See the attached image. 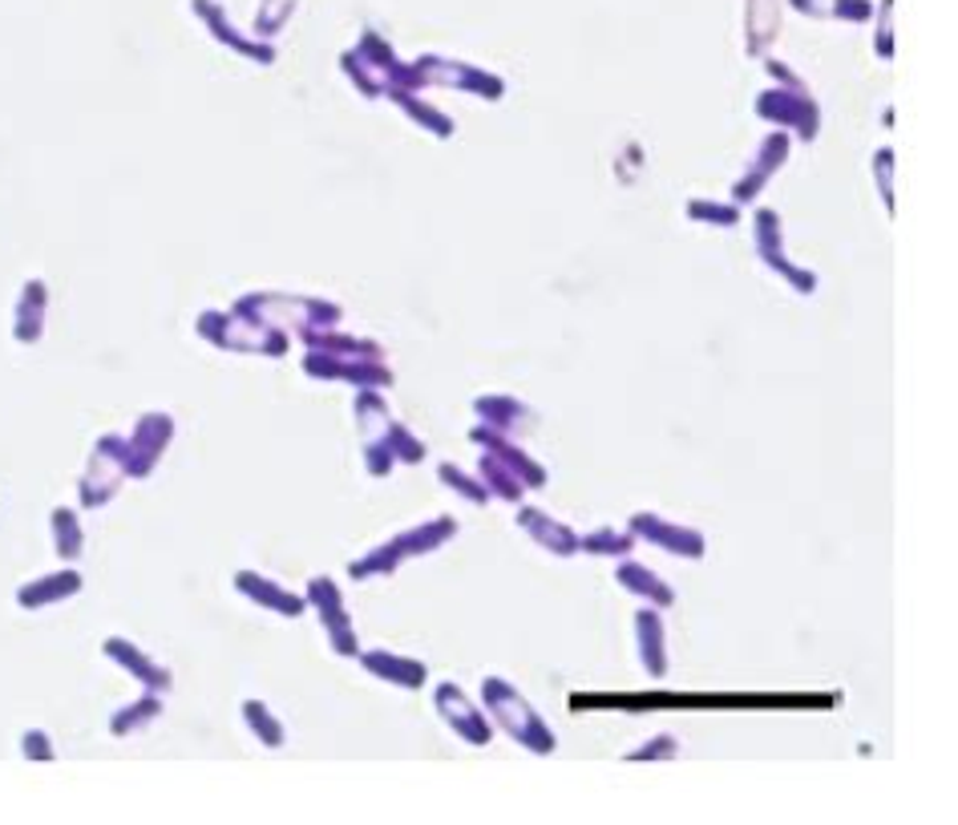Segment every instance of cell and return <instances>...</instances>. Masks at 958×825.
Segmentation results:
<instances>
[{"label": "cell", "mask_w": 958, "mask_h": 825, "mask_svg": "<svg viewBox=\"0 0 958 825\" xmlns=\"http://www.w3.org/2000/svg\"><path fill=\"white\" fill-rule=\"evenodd\" d=\"M482 704H486L489 721L514 740V745H522L526 752H535V757H550V752L559 749V737H554V728L535 713V704L526 701L522 692L510 684V680H502V675H486L482 680Z\"/></svg>", "instance_id": "obj_1"}, {"label": "cell", "mask_w": 958, "mask_h": 825, "mask_svg": "<svg viewBox=\"0 0 958 825\" xmlns=\"http://www.w3.org/2000/svg\"><path fill=\"white\" fill-rule=\"evenodd\" d=\"M458 535V522L453 518H445V514H437V518H429V522L421 526H409L405 535H397L393 542H385V547H376L368 550L361 563H352V579H373V575H393L405 559H417V554H433L437 547H445L449 538Z\"/></svg>", "instance_id": "obj_2"}, {"label": "cell", "mask_w": 958, "mask_h": 825, "mask_svg": "<svg viewBox=\"0 0 958 825\" xmlns=\"http://www.w3.org/2000/svg\"><path fill=\"white\" fill-rule=\"evenodd\" d=\"M769 74L781 77L789 89H769V94H760L757 101V113L764 122H777V125H796V134L801 138H817V101L813 94L801 81H796L781 62H769Z\"/></svg>", "instance_id": "obj_3"}, {"label": "cell", "mask_w": 958, "mask_h": 825, "mask_svg": "<svg viewBox=\"0 0 958 825\" xmlns=\"http://www.w3.org/2000/svg\"><path fill=\"white\" fill-rule=\"evenodd\" d=\"M627 530L639 542H648L651 550H663V554H675V559H687V563H700L708 554V538L700 535L696 526H680L656 510H635L627 518Z\"/></svg>", "instance_id": "obj_4"}, {"label": "cell", "mask_w": 958, "mask_h": 825, "mask_svg": "<svg viewBox=\"0 0 958 825\" xmlns=\"http://www.w3.org/2000/svg\"><path fill=\"white\" fill-rule=\"evenodd\" d=\"M433 704H437V713H441V721H445L453 733H458L465 745H473V749H486L489 740H494V721H489L477 704L461 692L458 684H441L433 692Z\"/></svg>", "instance_id": "obj_5"}, {"label": "cell", "mask_w": 958, "mask_h": 825, "mask_svg": "<svg viewBox=\"0 0 958 825\" xmlns=\"http://www.w3.org/2000/svg\"><path fill=\"white\" fill-rule=\"evenodd\" d=\"M514 522H518V530H526V538H530L535 547H542L547 554H554V559H574V554H579V535H574L566 522H559L554 514L518 502V518H514Z\"/></svg>", "instance_id": "obj_6"}, {"label": "cell", "mask_w": 958, "mask_h": 825, "mask_svg": "<svg viewBox=\"0 0 958 825\" xmlns=\"http://www.w3.org/2000/svg\"><path fill=\"white\" fill-rule=\"evenodd\" d=\"M308 600L316 603L320 624H324L328 636H332V648H337L340 656H356V636H352V624H349V615H344V600H340L337 583H332V579H311Z\"/></svg>", "instance_id": "obj_7"}, {"label": "cell", "mask_w": 958, "mask_h": 825, "mask_svg": "<svg viewBox=\"0 0 958 825\" xmlns=\"http://www.w3.org/2000/svg\"><path fill=\"white\" fill-rule=\"evenodd\" d=\"M473 441L482 446V450L489 453V458H498L506 470H514L518 474V482H522L526 490H542L547 486V470L530 458V453H522V446H514L506 433H498V429H486V426H477L473 429Z\"/></svg>", "instance_id": "obj_8"}, {"label": "cell", "mask_w": 958, "mask_h": 825, "mask_svg": "<svg viewBox=\"0 0 958 825\" xmlns=\"http://www.w3.org/2000/svg\"><path fill=\"white\" fill-rule=\"evenodd\" d=\"M635 648H639V663L651 680L668 675V631H663L660 607L643 603V612H635Z\"/></svg>", "instance_id": "obj_9"}, {"label": "cell", "mask_w": 958, "mask_h": 825, "mask_svg": "<svg viewBox=\"0 0 958 825\" xmlns=\"http://www.w3.org/2000/svg\"><path fill=\"white\" fill-rule=\"evenodd\" d=\"M615 583H619L627 595H635V600H643L648 607H660V612H668V607H675V591L663 583L651 566L643 563H635V559H623L619 566H615Z\"/></svg>", "instance_id": "obj_10"}, {"label": "cell", "mask_w": 958, "mask_h": 825, "mask_svg": "<svg viewBox=\"0 0 958 825\" xmlns=\"http://www.w3.org/2000/svg\"><path fill=\"white\" fill-rule=\"evenodd\" d=\"M757 248H760V255H764V263H769V267H781L784 279H793L801 292H813V284H817V279H813L810 272H801V267H793V263L784 260V251H781V219H777L772 211L757 215Z\"/></svg>", "instance_id": "obj_11"}, {"label": "cell", "mask_w": 958, "mask_h": 825, "mask_svg": "<svg viewBox=\"0 0 958 825\" xmlns=\"http://www.w3.org/2000/svg\"><path fill=\"white\" fill-rule=\"evenodd\" d=\"M235 587L243 591L251 603H260V607H267V612H275V615H287V619H296V615L304 612V600H299V595L284 591L279 583H272V579L255 575V571H239Z\"/></svg>", "instance_id": "obj_12"}, {"label": "cell", "mask_w": 958, "mask_h": 825, "mask_svg": "<svg viewBox=\"0 0 958 825\" xmlns=\"http://www.w3.org/2000/svg\"><path fill=\"white\" fill-rule=\"evenodd\" d=\"M106 656H110L113 663H122L125 672H134L137 680H142L146 688H154V692H166V688H170V672L158 668V663L150 660L142 648H134L130 639H118V636L106 639Z\"/></svg>", "instance_id": "obj_13"}, {"label": "cell", "mask_w": 958, "mask_h": 825, "mask_svg": "<svg viewBox=\"0 0 958 825\" xmlns=\"http://www.w3.org/2000/svg\"><path fill=\"white\" fill-rule=\"evenodd\" d=\"M361 663L373 675H381V680H388V684H397V688H421L425 680H429V668H425L421 660L393 656V651H364Z\"/></svg>", "instance_id": "obj_14"}, {"label": "cell", "mask_w": 958, "mask_h": 825, "mask_svg": "<svg viewBox=\"0 0 958 825\" xmlns=\"http://www.w3.org/2000/svg\"><path fill=\"white\" fill-rule=\"evenodd\" d=\"M784 154H789V138H784V134H769V138H764V142H760V151H757V163H752V170H748V175L740 178V183H736V190H733L736 199H740V202L752 199V195H757V190L764 187V183H769L772 170H781Z\"/></svg>", "instance_id": "obj_15"}, {"label": "cell", "mask_w": 958, "mask_h": 825, "mask_svg": "<svg viewBox=\"0 0 958 825\" xmlns=\"http://www.w3.org/2000/svg\"><path fill=\"white\" fill-rule=\"evenodd\" d=\"M477 413L486 417V429H498V433H526V429H535V413L518 405L514 397H482L477 400Z\"/></svg>", "instance_id": "obj_16"}, {"label": "cell", "mask_w": 958, "mask_h": 825, "mask_svg": "<svg viewBox=\"0 0 958 825\" xmlns=\"http://www.w3.org/2000/svg\"><path fill=\"white\" fill-rule=\"evenodd\" d=\"M639 547L631 530H615V526H598L591 535H579V554H595V559H627Z\"/></svg>", "instance_id": "obj_17"}, {"label": "cell", "mask_w": 958, "mask_h": 825, "mask_svg": "<svg viewBox=\"0 0 958 825\" xmlns=\"http://www.w3.org/2000/svg\"><path fill=\"white\" fill-rule=\"evenodd\" d=\"M482 486L489 490V498H502V502H522L526 486L518 482V474L514 470H506V465L498 462V458H489V453H482Z\"/></svg>", "instance_id": "obj_18"}, {"label": "cell", "mask_w": 958, "mask_h": 825, "mask_svg": "<svg viewBox=\"0 0 958 825\" xmlns=\"http://www.w3.org/2000/svg\"><path fill=\"white\" fill-rule=\"evenodd\" d=\"M81 591V575L77 571H62V575H49L33 583L29 591H21V603L25 607H41V603H53V600H65V595H77Z\"/></svg>", "instance_id": "obj_19"}, {"label": "cell", "mask_w": 958, "mask_h": 825, "mask_svg": "<svg viewBox=\"0 0 958 825\" xmlns=\"http://www.w3.org/2000/svg\"><path fill=\"white\" fill-rule=\"evenodd\" d=\"M793 9L813 16H846V21H866L873 13L870 0H793Z\"/></svg>", "instance_id": "obj_20"}, {"label": "cell", "mask_w": 958, "mask_h": 825, "mask_svg": "<svg viewBox=\"0 0 958 825\" xmlns=\"http://www.w3.org/2000/svg\"><path fill=\"white\" fill-rule=\"evenodd\" d=\"M163 713V701L158 696H142L137 704H130V708H122V713L113 716V737H125V733H137L142 725H150L154 716Z\"/></svg>", "instance_id": "obj_21"}, {"label": "cell", "mask_w": 958, "mask_h": 825, "mask_svg": "<svg viewBox=\"0 0 958 825\" xmlns=\"http://www.w3.org/2000/svg\"><path fill=\"white\" fill-rule=\"evenodd\" d=\"M243 713H247L251 733H255V737H260L263 745H267V749H279V745H284V725L275 721L272 708H267V704L247 701V704H243Z\"/></svg>", "instance_id": "obj_22"}, {"label": "cell", "mask_w": 958, "mask_h": 825, "mask_svg": "<svg viewBox=\"0 0 958 825\" xmlns=\"http://www.w3.org/2000/svg\"><path fill=\"white\" fill-rule=\"evenodd\" d=\"M53 530H57V550H62V559H77V554H81V526H77V514L57 510L53 514Z\"/></svg>", "instance_id": "obj_23"}, {"label": "cell", "mask_w": 958, "mask_h": 825, "mask_svg": "<svg viewBox=\"0 0 958 825\" xmlns=\"http://www.w3.org/2000/svg\"><path fill=\"white\" fill-rule=\"evenodd\" d=\"M437 474H441V482H445L449 490H458L461 498L465 502H473V506H486L489 502V490L482 486V482H473V477H465L458 470V465H441V470H437Z\"/></svg>", "instance_id": "obj_24"}, {"label": "cell", "mask_w": 958, "mask_h": 825, "mask_svg": "<svg viewBox=\"0 0 958 825\" xmlns=\"http://www.w3.org/2000/svg\"><path fill=\"white\" fill-rule=\"evenodd\" d=\"M672 757H680V740L672 733H660V737L643 740V749L627 752V761H672Z\"/></svg>", "instance_id": "obj_25"}, {"label": "cell", "mask_w": 958, "mask_h": 825, "mask_svg": "<svg viewBox=\"0 0 958 825\" xmlns=\"http://www.w3.org/2000/svg\"><path fill=\"white\" fill-rule=\"evenodd\" d=\"M687 215H692V219H708V223H720V227H733L736 219H740V215H736V207H720V202H692V207H687Z\"/></svg>", "instance_id": "obj_26"}, {"label": "cell", "mask_w": 958, "mask_h": 825, "mask_svg": "<svg viewBox=\"0 0 958 825\" xmlns=\"http://www.w3.org/2000/svg\"><path fill=\"white\" fill-rule=\"evenodd\" d=\"M890 9H894V4L882 0V33H878V53H882V57L894 53V45H890Z\"/></svg>", "instance_id": "obj_27"}]
</instances>
